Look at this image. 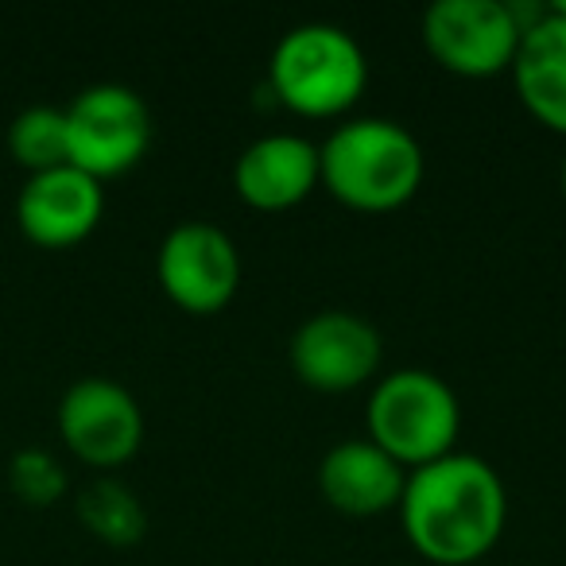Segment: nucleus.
Wrapping results in <instances>:
<instances>
[{
	"label": "nucleus",
	"mask_w": 566,
	"mask_h": 566,
	"mask_svg": "<svg viewBox=\"0 0 566 566\" xmlns=\"http://www.w3.org/2000/svg\"><path fill=\"white\" fill-rule=\"evenodd\" d=\"M59 431L90 465H120L144 442V411L113 377H78L59 400Z\"/></svg>",
	"instance_id": "nucleus-9"
},
{
	"label": "nucleus",
	"mask_w": 566,
	"mask_h": 566,
	"mask_svg": "<svg viewBox=\"0 0 566 566\" xmlns=\"http://www.w3.org/2000/svg\"><path fill=\"white\" fill-rule=\"evenodd\" d=\"M365 427L385 454H392L403 470H416L454 450L462 403L439 373L392 369L373 385Z\"/></svg>",
	"instance_id": "nucleus-4"
},
{
	"label": "nucleus",
	"mask_w": 566,
	"mask_h": 566,
	"mask_svg": "<svg viewBox=\"0 0 566 566\" xmlns=\"http://www.w3.org/2000/svg\"><path fill=\"white\" fill-rule=\"evenodd\" d=\"M520 12L504 0H434L423 12V43L434 63L462 78L509 71L520 48Z\"/></svg>",
	"instance_id": "nucleus-6"
},
{
	"label": "nucleus",
	"mask_w": 566,
	"mask_h": 566,
	"mask_svg": "<svg viewBox=\"0 0 566 566\" xmlns=\"http://www.w3.org/2000/svg\"><path fill=\"white\" fill-rule=\"evenodd\" d=\"M78 516L94 535L109 543H136L148 527L140 496L117 478H97L78 493Z\"/></svg>",
	"instance_id": "nucleus-14"
},
{
	"label": "nucleus",
	"mask_w": 566,
	"mask_h": 566,
	"mask_svg": "<svg viewBox=\"0 0 566 566\" xmlns=\"http://www.w3.org/2000/svg\"><path fill=\"white\" fill-rule=\"evenodd\" d=\"M9 473H12V485L24 501H35V504H48L55 501L59 493L66 489V473L63 465L55 462V454H48L43 447H24L12 454L9 462Z\"/></svg>",
	"instance_id": "nucleus-16"
},
{
	"label": "nucleus",
	"mask_w": 566,
	"mask_h": 566,
	"mask_svg": "<svg viewBox=\"0 0 566 566\" xmlns=\"http://www.w3.org/2000/svg\"><path fill=\"white\" fill-rule=\"evenodd\" d=\"M323 182L318 144L303 133H264L233 164V187L256 210L300 206Z\"/></svg>",
	"instance_id": "nucleus-11"
},
{
	"label": "nucleus",
	"mask_w": 566,
	"mask_h": 566,
	"mask_svg": "<svg viewBox=\"0 0 566 566\" xmlns=\"http://www.w3.org/2000/svg\"><path fill=\"white\" fill-rule=\"evenodd\" d=\"M323 187L354 210H396L419 190L423 144L388 117H349L318 144Z\"/></svg>",
	"instance_id": "nucleus-2"
},
{
	"label": "nucleus",
	"mask_w": 566,
	"mask_h": 566,
	"mask_svg": "<svg viewBox=\"0 0 566 566\" xmlns=\"http://www.w3.org/2000/svg\"><path fill=\"white\" fill-rule=\"evenodd\" d=\"M102 179L74 164L32 171L17 195V218L24 233L40 244H74L102 221Z\"/></svg>",
	"instance_id": "nucleus-10"
},
{
	"label": "nucleus",
	"mask_w": 566,
	"mask_h": 566,
	"mask_svg": "<svg viewBox=\"0 0 566 566\" xmlns=\"http://www.w3.org/2000/svg\"><path fill=\"white\" fill-rule=\"evenodd\" d=\"M558 182H563V198H566V156H563V171H558Z\"/></svg>",
	"instance_id": "nucleus-17"
},
{
	"label": "nucleus",
	"mask_w": 566,
	"mask_h": 566,
	"mask_svg": "<svg viewBox=\"0 0 566 566\" xmlns=\"http://www.w3.org/2000/svg\"><path fill=\"white\" fill-rule=\"evenodd\" d=\"M512 82L520 102L539 125L566 136V17L539 9L520 32V48L512 59Z\"/></svg>",
	"instance_id": "nucleus-13"
},
{
	"label": "nucleus",
	"mask_w": 566,
	"mask_h": 566,
	"mask_svg": "<svg viewBox=\"0 0 566 566\" xmlns=\"http://www.w3.org/2000/svg\"><path fill=\"white\" fill-rule=\"evenodd\" d=\"M151 144L148 102L133 86L120 82H94L66 105V156L94 179L120 175Z\"/></svg>",
	"instance_id": "nucleus-5"
},
{
	"label": "nucleus",
	"mask_w": 566,
	"mask_h": 566,
	"mask_svg": "<svg viewBox=\"0 0 566 566\" xmlns=\"http://www.w3.org/2000/svg\"><path fill=\"white\" fill-rule=\"evenodd\" d=\"M287 357L303 385L318 388V392H349L377 377L385 338L357 311L326 307L295 326Z\"/></svg>",
	"instance_id": "nucleus-8"
},
{
	"label": "nucleus",
	"mask_w": 566,
	"mask_h": 566,
	"mask_svg": "<svg viewBox=\"0 0 566 566\" xmlns=\"http://www.w3.org/2000/svg\"><path fill=\"white\" fill-rule=\"evenodd\" d=\"M408 470L392 454L365 439H342L318 462V489L334 509L349 516H377L400 504Z\"/></svg>",
	"instance_id": "nucleus-12"
},
{
	"label": "nucleus",
	"mask_w": 566,
	"mask_h": 566,
	"mask_svg": "<svg viewBox=\"0 0 566 566\" xmlns=\"http://www.w3.org/2000/svg\"><path fill=\"white\" fill-rule=\"evenodd\" d=\"M9 148L28 171L71 164V156H66V109L43 102L20 109L9 125Z\"/></svg>",
	"instance_id": "nucleus-15"
},
{
	"label": "nucleus",
	"mask_w": 566,
	"mask_h": 566,
	"mask_svg": "<svg viewBox=\"0 0 566 566\" xmlns=\"http://www.w3.org/2000/svg\"><path fill=\"white\" fill-rule=\"evenodd\" d=\"M272 94L303 117H338L369 86V59L354 32L326 20L295 24L275 40L268 59Z\"/></svg>",
	"instance_id": "nucleus-3"
},
{
	"label": "nucleus",
	"mask_w": 566,
	"mask_h": 566,
	"mask_svg": "<svg viewBox=\"0 0 566 566\" xmlns=\"http://www.w3.org/2000/svg\"><path fill=\"white\" fill-rule=\"evenodd\" d=\"M156 275L182 311L213 315L241 287V252L218 221L190 218L171 226L159 241Z\"/></svg>",
	"instance_id": "nucleus-7"
},
{
	"label": "nucleus",
	"mask_w": 566,
	"mask_h": 566,
	"mask_svg": "<svg viewBox=\"0 0 566 566\" xmlns=\"http://www.w3.org/2000/svg\"><path fill=\"white\" fill-rule=\"evenodd\" d=\"M400 524L411 547L442 566H470L496 547L509 520V489L481 454L450 450L408 470Z\"/></svg>",
	"instance_id": "nucleus-1"
}]
</instances>
